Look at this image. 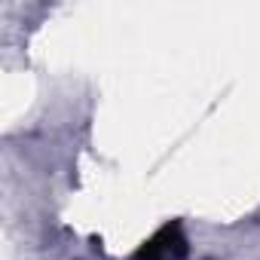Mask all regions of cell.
<instances>
[{"label":"cell","mask_w":260,"mask_h":260,"mask_svg":"<svg viewBox=\"0 0 260 260\" xmlns=\"http://www.w3.org/2000/svg\"><path fill=\"white\" fill-rule=\"evenodd\" d=\"M187 254H190V245H187L184 226L178 220H169L135 251L132 260H187Z\"/></svg>","instance_id":"1"}]
</instances>
